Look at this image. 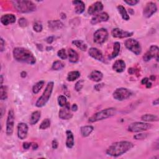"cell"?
I'll return each instance as SVG.
<instances>
[{
	"mask_svg": "<svg viewBox=\"0 0 159 159\" xmlns=\"http://www.w3.org/2000/svg\"><path fill=\"white\" fill-rule=\"evenodd\" d=\"M134 145L129 141H119L111 144L106 151L108 155L118 157L128 152L134 147Z\"/></svg>",
	"mask_w": 159,
	"mask_h": 159,
	"instance_id": "cell-1",
	"label": "cell"
},
{
	"mask_svg": "<svg viewBox=\"0 0 159 159\" xmlns=\"http://www.w3.org/2000/svg\"><path fill=\"white\" fill-rule=\"evenodd\" d=\"M14 59L19 62H23L30 65H34L36 62V58L29 50L23 47H16L13 52Z\"/></svg>",
	"mask_w": 159,
	"mask_h": 159,
	"instance_id": "cell-2",
	"label": "cell"
},
{
	"mask_svg": "<svg viewBox=\"0 0 159 159\" xmlns=\"http://www.w3.org/2000/svg\"><path fill=\"white\" fill-rule=\"evenodd\" d=\"M12 3L17 11L22 13H31L36 9V5L33 2L28 0H15Z\"/></svg>",
	"mask_w": 159,
	"mask_h": 159,
	"instance_id": "cell-3",
	"label": "cell"
},
{
	"mask_svg": "<svg viewBox=\"0 0 159 159\" xmlns=\"http://www.w3.org/2000/svg\"><path fill=\"white\" fill-rule=\"evenodd\" d=\"M116 109L114 108H109L103 110L98 113L94 114L88 119V122L90 123L98 122L106 119L110 118L116 115Z\"/></svg>",
	"mask_w": 159,
	"mask_h": 159,
	"instance_id": "cell-4",
	"label": "cell"
},
{
	"mask_svg": "<svg viewBox=\"0 0 159 159\" xmlns=\"http://www.w3.org/2000/svg\"><path fill=\"white\" fill-rule=\"evenodd\" d=\"M54 87V83L53 81H50L47 83L43 93H42L41 97L39 98V99L36 103V107L42 108L44 107V106L47 103V102L49 101V100L51 97Z\"/></svg>",
	"mask_w": 159,
	"mask_h": 159,
	"instance_id": "cell-5",
	"label": "cell"
},
{
	"mask_svg": "<svg viewBox=\"0 0 159 159\" xmlns=\"http://www.w3.org/2000/svg\"><path fill=\"white\" fill-rule=\"evenodd\" d=\"M125 47L136 56H139L142 52V47L139 42L134 39H128L124 42Z\"/></svg>",
	"mask_w": 159,
	"mask_h": 159,
	"instance_id": "cell-6",
	"label": "cell"
},
{
	"mask_svg": "<svg viewBox=\"0 0 159 159\" xmlns=\"http://www.w3.org/2000/svg\"><path fill=\"white\" fill-rule=\"evenodd\" d=\"M132 94L131 90L126 88H119L116 89L113 94V98L118 101H124L129 99Z\"/></svg>",
	"mask_w": 159,
	"mask_h": 159,
	"instance_id": "cell-7",
	"label": "cell"
},
{
	"mask_svg": "<svg viewBox=\"0 0 159 159\" xmlns=\"http://www.w3.org/2000/svg\"><path fill=\"white\" fill-rule=\"evenodd\" d=\"M151 128V125L149 123L143 122H135L131 124L128 130L131 132H141L147 131Z\"/></svg>",
	"mask_w": 159,
	"mask_h": 159,
	"instance_id": "cell-8",
	"label": "cell"
},
{
	"mask_svg": "<svg viewBox=\"0 0 159 159\" xmlns=\"http://www.w3.org/2000/svg\"><path fill=\"white\" fill-rule=\"evenodd\" d=\"M108 35H109L107 29L104 28L99 29L94 33V36H93L94 42L96 44L100 45L103 44L107 40L108 38Z\"/></svg>",
	"mask_w": 159,
	"mask_h": 159,
	"instance_id": "cell-9",
	"label": "cell"
},
{
	"mask_svg": "<svg viewBox=\"0 0 159 159\" xmlns=\"http://www.w3.org/2000/svg\"><path fill=\"white\" fill-rule=\"evenodd\" d=\"M15 122V114L13 110H10L8 112L6 120V132L8 135H11L14 131V126Z\"/></svg>",
	"mask_w": 159,
	"mask_h": 159,
	"instance_id": "cell-10",
	"label": "cell"
},
{
	"mask_svg": "<svg viewBox=\"0 0 159 159\" xmlns=\"http://www.w3.org/2000/svg\"><path fill=\"white\" fill-rule=\"evenodd\" d=\"M158 54H159V49L158 46H152L143 56V60L145 62H149L152 59L154 58L156 59L157 62H158Z\"/></svg>",
	"mask_w": 159,
	"mask_h": 159,
	"instance_id": "cell-11",
	"label": "cell"
},
{
	"mask_svg": "<svg viewBox=\"0 0 159 159\" xmlns=\"http://www.w3.org/2000/svg\"><path fill=\"white\" fill-rule=\"evenodd\" d=\"M157 7L156 4L154 2H149L146 4L144 9L143 15L146 18H149L157 12Z\"/></svg>",
	"mask_w": 159,
	"mask_h": 159,
	"instance_id": "cell-12",
	"label": "cell"
},
{
	"mask_svg": "<svg viewBox=\"0 0 159 159\" xmlns=\"http://www.w3.org/2000/svg\"><path fill=\"white\" fill-rule=\"evenodd\" d=\"M133 33L129 31H126L119 28H114L111 30V35L114 38H127L130 37L133 35Z\"/></svg>",
	"mask_w": 159,
	"mask_h": 159,
	"instance_id": "cell-13",
	"label": "cell"
},
{
	"mask_svg": "<svg viewBox=\"0 0 159 159\" xmlns=\"http://www.w3.org/2000/svg\"><path fill=\"white\" fill-rule=\"evenodd\" d=\"M28 126L24 122H20L17 125V137L21 140L25 139L28 133Z\"/></svg>",
	"mask_w": 159,
	"mask_h": 159,
	"instance_id": "cell-14",
	"label": "cell"
},
{
	"mask_svg": "<svg viewBox=\"0 0 159 159\" xmlns=\"http://www.w3.org/2000/svg\"><path fill=\"white\" fill-rule=\"evenodd\" d=\"M109 18L110 16L108 13L103 12L93 16L91 20V24L93 25H95L102 22H107V21H108Z\"/></svg>",
	"mask_w": 159,
	"mask_h": 159,
	"instance_id": "cell-15",
	"label": "cell"
},
{
	"mask_svg": "<svg viewBox=\"0 0 159 159\" xmlns=\"http://www.w3.org/2000/svg\"><path fill=\"white\" fill-rule=\"evenodd\" d=\"M88 54L90 57L100 62H104V57L101 50L96 47H91L88 50Z\"/></svg>",
	"mask_w": 159,
	"mask_h": 159,
	"instance_id": "cell-16",
	"label": "cell"
},
{
	"mask_svg": "<svg viewBox=\"0 0 159 159\" xmlns=\"http://www.w3.org/2000/svg\"><path fill=\"white\" fill-rule=\"evenodd\" d=\"M103 9V5L101 2H97L92 4L88 9V13L90 15L100 13Z\"/></svg>",
	"mask_w": 159,
	"mask_h": 159,
	"instance_id": "cell-17",
	"label": "cell"
},
{
	"mask_svg": "<svg viewBox=\"0 0 159 159\" xmlns=\"http://www.w3.org/2000/svg\"><path fill=\"white\" fill-rule=\"evenodd\" d=\"M16 16L13 14H4L1 17V23L4 26H8L16 22Z\"/></svg>",
	"mask_w": 159,
	"mask_h": 159,
	"instance_id": "cell-18",
	"label": "cell"
},
{
	"mask_svg": "<svg viewBox=\"0 0 159 159\" xmlns=\"http://www.w3.org/2000/svg\"><path fill=\"white\" fill-rule=\"evenodd\" d=\"M113 69L118 73H122L126 69V63L124 60L119 59L117 60L113 65Z\"/></svg>",
	"mask_w": 159,
	"mask_h": 159,
	"instance_id": "cell-19",
	"label": "cell"
},
{
	"mask_svg": "<svg viewBox=\"0 0 159 159\" xmlns=\"http://www.w3.org/2000/svg\"><path fill=\"white\" fill-rule=\"evenodd\" d=\"M88 78L93 81L99 82L102 80L103 78V74L98 70H93L89 75Z\"/></svg>",
	"mask_w": 159,
	"mask_h": 159,
	"instance_id": "cell-20",
	"label": "cell"
},
{
	"mask_svg": "<svg viewBox=\"0 0 159 159\" xmlns=\"http://www.w3.org/2000/svg\"><path fill=\"white\" fill-rule=\"evenodd\" d=\"M72 4L75 6V11L77 14H81L84 12V9H85V5L82 1H79V0H75L73 1Z\"/></svg>",
	"mask_w": 159,
	"mask_h": 159,
	"instance_id": "cell-21",
	"label": "cell"
},
{
	"mask_svg": "<svg viewBox=\"0 0 159 159\" xmlns=\"http://www.w3.org/2000/svg\"><path fill=\"white\" fill-rule=\"evenodd\" d=\"M59 117L63 120H68L73 117V114L70 112V110H67L66 108H62L59 111Z\"/></svg>",
	"mask_w": 159,
	"mask_h": 159,
	"instance_id": "cell-22",
	"label": "cell"
},
{
	"mask_svg": "<svg viewBox=\"0 0 159 159\" xmlns=\"http://www.w3.org/2000/svg\"><path fill=\"white\" fill-rule=\"evenodd\" d=\"M68 56L69 62L73 63H77L79 60V56L78 53L73 49H69L68 50Z\"/></svg>",
	"mask_w": 159,
	"mask_h": 159,
	"instance_id": "cell-23",
	"label": "cell"
},
{
	"mask_svg": "<svg viewBox=\"0 0 159 159\" xmlns=\"http://www.w3.org/2000/svg\"><path fill=\"white\" fill-rule=\"evenodd\" d=\"M49 27L52 30H59L63 27V24L60 20L50 21L48 22Z\"/></svg>",
	"mask_w": 159,
	"mask_h": 159,
	"instance_id": "cell-24",
	"label": "cell"
},
{
	"mask_svg": "<svg viewBox=\"0 0 159 159\" xmlns=\"http://www.w3.org/2000/svg\"><path fill=\"white\" fill-rule=\"evenodd\" d=\"M67 135V139H66V146L68 149H72L75 144L74 142V136L73 133L71 131H66Z\"/></svg>",
	"mask_w": 159,
	"mask_h": 159,
	"instance_id": "cell-25",
	"label": "cell"
},
{
	"mask_svg": "<svg viewBox=\"0 0 159 159\" xmlns=\"http://www.w3.org/2000/svg\"><path fill=\"white\" fill-rule=\"evenodd\" d=\"M40 117H41V112L40 111H36L33 112L32 113L30 118V120H29L30 124L31 125L36 124L39 122Z\"/></svg>",
	"mask_w": 159,
	"mask_h": 159,
	"instance_id": "cell-26",
	"label": "cell"
},
{
	"mask_svg": "<svg viewBox=\"0 0 159 159\" xmlns=\"http://www.w3.org/2000/svg\"><path fill=\"white\" fill-rule=\"evenodd\" d=\"M94 128L92 126H84L80 128V133L84 137L89 136L93 131Z\"/></svg>",
	"mask_w": 159,
	"mask_h": 159,
	"instance_id": "cell-27",
	"label": "cell"
},
{
	"mask_svg": "<svg viewBox=\"0 0 159 159\" xmlns=\"http://www.w3.org/2000/svg\"><path fill=\"white\" fill-rule=\"evenodd\" d=\"M141 120L144 122H155L158 121V117L152 114H146L141 116Z\"/></svg>",
	"mask_w": 159,
	"mask_h": 159,
	"instance_id": "cell-28",
	"label": "cell"
},
{
	"mask_svg": "<svg viewBox=\"0 0 159 159\" xmlns=\"http://www.w3.org/2000/svg\"><path fill=\"white\" fill-rule=\"evenodd\" d=\"M72 44L76 46L81 51H86L87 50V45L81 40H74L72 41Z\"/></svg>",
	"mask_w": 159,
	"mask_h": 159,
	"instance_id": "cell-29",
	"label": "cell"
},
{
	"mask_svg": "<svg viewBox=\"0 0 159 159\" xmlns=\"http://www.w3.org/2000/svg\"><path fill=\"white\" fill-rule=\"evenodd\" d=\"M120 50H121L120 42H114V46H113V51L110 56V59H114L117 57L119 54Z\"/></svg>",
	"mask_w": 159,
	"mask_h": 159,
	"instance_id": "cell-30",
	"label": "cell"
},
{
	"mask_svg": "<svg viewBox=\"0 0 159 159\" xmlns=\"http://www.w3.org/2000/svg\"><path fill=\"white\" fill-rule=\"evenodd\" d=\"M117 9L118 10V12L121 14L122 18L125 21H129L130 19V17L126 10L125 8L122 5H119L117 6Z\"/></svg>",
	"mask_w": 159,
	"mask_h": 159,
	"instance_id": "cell-31",
	"label": "cell"
},
{
	"mask_svg": "<svg viewBox=\"0 0 159 159\" xmlns=\"http://www.w3.org/2000/svg\"><path fill=\"white\" fill-rule=\"evenodd\" d=\"M80 77V73L78 71H72L70 72L67 77V80L69 81H73L78 78H79Z\"/></svg>",
	"mask_w": 159,
	"mask_h": 159,
	"instance_id": "cell-32",
	"label": "cell"
},
{
	"mask_svg": "<svg viewBox=\"0 0 159 159\" xmlns=\"http://www.w3.org/2000/svg\"><path fill=\"white\" fill-rule=\"evenodd\" d=\"M44 84H45V81L43 80H41V81L37 82L33 87V93L35 94L39 93V92L40 91V90L43 88Z\"/></svg>",
	"mask_w": 159,
	"mask_h": 159,
	"instance_id": "cell-33",
	"label": "cell"
},
{
	"mask_svg": "<svg viewBox=\"0 0 159 159\" xmlns=\"http://www.w3.org/2000/svg\"><path fill=\"white\" fill-rule=\"evenodd\" d=\"M64 67H65V64L62 61L56 60L53 63L52 66V69L53 70L59 71V70L63 69V68H64Z\"/></svg>",
	"mask_w": 159,
	"mask_h": 159,
	"instance_id": "cell-34",
	"label": "cell"
},
{
	"mask_svg": "<svg viewBox=\"0 0 159 159\" xmlns=\"http://www.w3.org/2000/svg\"><path fill=\"white\" fill-rule=\"evenodd\" d=\"M8 98V90L6 86L1 85L0 87V99L2 100H6Z\"/></svg>",
	"mask_w": 159,
	"mask_h": 159,
	"instance_id": "cell-35",
	"label": "cell"
},
{
	"mask_svg": "<svg viewBox=\"0 0 159 159\" xmlns=\"http://www.w3.org/2000/svg\"><path fill=\"white\" fill-rule=\"evenodd\" d=\"M50 124H51V121L49 119H48V118L45 119L42 121V122L40 123V124L39 126V129L41 130L47 129L50 126Z\"/></svg>",
	"mask_w": 159,
	"mask_h": 159,
	"instance_id": "cell-36",
	"label": "cell"
},
{
	"mask_svg": "<svg viewBox=\"0 0 159 159\" xmlns=\"http://www.w3.org/2000/svg\"><path fill=\"white\" fill-rule=\"evenodd\" d=\"M57 101L58 104L60 107H65L67 103V98L65 96H63V95H60V96H59Z\"/></svg>",
	"mask_w": 159,
	"mask_h": 159,
	"instance_id": "cell-37",
	"label": "cell"
},
{
	"mask_svg": "<svg viewBox=\"0 0 159 159\" xmlns=\"http://www.w3.org/2000/svg\"><path fill=\"white\" fill-rule=\"evenodd\" d=\"M57 56L62 60H65L68 57V55L65 49H62L57 52Z\"/></svg>",
	"mask_w": 159,
	"mask_h": 159,
	"instance_id": "cell-38",
	"label": "cell"
},
{
	"mask_svg": "<svg viewBox=\"0 0 159 159\" xmlns=\"http://www.w3.org/2000/svg\"><path fill=\"white\" fill-rule=\"evenodd\" d=\"M84 81L83 80H78L75 85V90L77 91H80L83 87L84 86Z\"/></svg>",
	"mask_w": 159,
	"mask_h": 159,
	"instance_id": "cell-39",
	"label": "cell"
},
{
	"mask_svg": "<svg viewBox=\"0 0 159 159\" xmlns=\"http://www.w3.org/2000/svg\"><path fill=\"white\" fill-rule=\"evenodd\" d=\"M148 136V134L139 133L134 135V139L135 140H144Z\"/></svg>",
	"mask_w": 159,
	"mask_h": 159,
	"instance_id": "cell-40",
	"label": "cell"
},
{
	"mask_svg": "<svg viewBox=\"0 0 159 159\" xmlns=\"http://www.w3.org/2000/svg\"><path fill=\"white\" fill-rule=\"evenodd\" d=\"M18 23H19V25L20 27H25L27 26V25H28V21L26 18L21 17L19 19Z\"/></svg>",
	"mask_w": 159,
	"mask_h": 159,
	"instance_id": "cell-41",
	"label": "cell"
},
{
	"mask_svg": "<svg viewBox=\"0 0 159 159\" xmlns=\"http://www.w3.org/2000/svg\"><path fill=\"white\" fill-rule=\"evenodd\" d=\"M33 29L34 31L37 32V33H40V32L42 30V26L41 24L36 23L33 26Z\"/></svg>",
	"mask_w": 159,
	"mask_h": 159,
	"instance_id": "cell-42",
	"label": "cell"
},
{
	"mask_svg": "<svg viewBox=\"0 0 159 159\" xmlns=\"http://www.w3.org/2000/svg\"><path fill=\"white\" fill-rule=\"evenodd\" d=\"M124 2L129 6H135L139 3V1L138 0H125Z\"/></svg>",
	"mask_w": 159,
	"mask_h": 159,
	"instance_id": "cell-43",
	"label": "cell"
},
{
	"mask_svg": "<svg viewBox=\"0 0 159 159\" xmlns=\"http://www.w3.org/2000/svg\"><path fill=\"white\" fill-rule=\"evenodd\" d=\"M104 86V83H100V84H97L94 87V88L95 90L97 91H100L101 90Z\"/></svg>",
	"mask_w": 159,
	"mask_h": 159,
	"instance_id": "cell-44",
	"label": "cell"
},
{
	"mask_svg": "<svg viewBox=\"0 0 159 159\" xmlns=\"http://www.w3.org/2000/svg\"><path fill=\"white\" fill-rule=\"evenodd\" d=\"M52 147L53 149H57L59 147V142L56 139H54L52 142Z\"/></svg>",
	"mask_w": 159,
	"mask_h": 159,
	"instance_id": "cell-45",
	"label": "cell"
},
{
	"mask_svg": "<svg viewBox=\"0 0 159 159\" xmlns=\"http://www.w3.org/2000/svg\"><path fill=\"white\" fill-rule=\"evenodd\" d=\"M0 41H1V46H0V49H1V52H2L5 50V42L4 41L2 37H1Z\"/></svg>",
	"mask_w": 159,
	"mask_h": 159,
	"instance_id": "cell-46",
	"label": "cell"
},
{
	"mask_svg": "<svg viewBox=\"0 0 159 159\" xmlns=\"http://www.w3.org/2000/svg\"><path fill=\"white\" fill-rule=\"evenodd\" d=\"M32 145V143L30 142H24L23 144V149H26V150H27L29 149V148L30 147V146Z\"/></svg>",
	"mask_w": 159,
	"mask_h": 159,
	"instance_id": "cell-47",
	"label": "cell"
},
{
	"mask_svg": "<svg viewBox=\"0 0 159 159\" xmlns=\"http://www.w3.org/2000/svg\"><path fill=\"white\" fill-rule=\"evenodd\" d=\"M54 37L53 36H50V37H48L47 39H46V42H47V43L49 44H52L53 42H54Z\"/></svg>",
	"mask_w": 159,
	"mask_h": 159,
	"instance_id": "cell-48",
	"label": "cell"
},
{
	"mask_svg": "<svg viewBox=\"0 0 159 159\" xmlns=\"http://www.w3.org/2000/svg\"><path fill=\"white\" fill-rule=\"evenodd\" d=\"M71 110H72V111H77L78 110V106L76 104H73L72 106Z\"/></svg>",
	"mask_w": 159,
	"mask_h": 159,
	"instance_id": "cell-49",
	"label": "cell"
},
{
	"mask_svg": "<svg viewBox=\"0 0 159 159\" xmlns=\"http://www.w3.org/2000/svg\"><path fill=\"white\" fill-rule=\"evenodd\" d=\"M149 81V78H147V77H145V78H144L142 81H141V83L142 84H146L147 83V82Z\"/></svg>",
	"mask_w": 159,
	"mask_h": 159,
	"instance_id": "cell-50",
	"label": "cell"
},
{
	"mask_svg": "<svg viewBox=\"0 0 159 159\" xmlns=\"http://www.w3.org/2000/svg\"><path fill=\"white\" fill-rule=\"evenodd\" d=\"M128 72L130 75H133V74H134L136 72V70L134 68H129Z\"/></svg>",
	"mask_w": 159,
	"mask_h": 159,
	"instance_id": "cell-51",
	"label": "cell"
},
{
	"mask_svg": "<svg viewBox=\"0 0 159 159\" xmlns=\"http://www.w3.org/2000/svg\"><path fill=\"white\" fill-rule=\"evenodd\" d=\"M32 147H33V150H37L39 147V145L37 143H32Z\"/></svg>",
	"mask_w": 159,
	"mask_h": 159,
	"instance_id": "cell-52",
	"label": "cell"
},
{
	"mask_svg": "<svg viewBox=\"0 0 159 159\" xmlns=\"http://www.w3.org/2000/svg\"><path fill=\"white\" fill-rule=\"evenodd\" d=\"M21 77L22 78H25L27 77V72L25 71H23L21 73Z\"/></svg>",
	"mask_w": 159,
	"mask_h": 159,
	"instance_id": "cell-53",
	"label": "cell"
},
{
	"mask_svg": "<svg viewBox=\"0 0 159 159\" xmlns=\"http://www.w3.org/2000/svg\"><path fill=\"white\" fill-rule=\"evenodd\" d=\"M152 84L151 82H150V81L147 82V83L145 84V85H146V88H151Z\"/></svg>",
	"mask_w": 159,
	"mask_h": 159,
	"instance_id": "cell-54",
	"label": "cell"
},
{
	"mask_svg": "<svg viewBox=\"0 0 159 159\" xmlns=\"http://www.w3.org/2000/svg\"><path fill=\"white\" fill-rule=\"evenodd\" d=\"M153 104L155 105V106H157L158 104V99L157 98L156 100H155L154 101H153Z\"/></svg>",
	"mask_w": 159,
	"mask_h": 159,
	"instance_id": "cell-55",
	"label": "cell"
},
{
	"mask_svg": "<svg viewBox=\"0 0 159 159\" xmlns=\"http://www.w3.org/2000/svg\"><path fill=\"white\" fill-rule=\"evenodd\" d=\"M65 107L67 110H70V103H68V102H67Z\"/></svg>",
	"mask_w": 159,
	"mask_h": 159,
	"instance_id": "cell-56",
	"label": "cell"
},
{
	"mask_svg": "<svg viewBox=\"0 0 159 159\" xmlns=\"http://www.w3.org/2000/svg\"><path fill=\"white\" fill-rule=\"evenodd\" d=\"M151 80H152V81H155V79H156V77H155V76H154V75H151V77H150V78H149Z\"/></svg>",
	"mask_w": 159,
	"mask_h": 159,
	"instance_id": "cell-57",
	"label": "cell"
},
{
	"mask_svg": "<svg viewBox=\"0 0 159 159\" xmlns=\"http://www.w3.org/2000/svg\"><path fill=\"white\" fill-rule=\"evenodd\" d=\"M0 79H1V85H3V75H1V77H0Z\"/></svg>",
	"mask_w": 159,
	"mask_h": 159,
	"instance_id": "cell-58",
	"label": "cell"
},
{
	"mask_svg": "<svg viewBox=\"0 0 159 159\" xmlns=\"http://www.w3.org/2000/svg\"><path fill=\"white\" fill-rule=\"evenodd\" d=\"M53 49V47H47V48H46V50H47V51H49V50H52Z\"/></svg>",
	"mask_w": 159,
	"mask_h": 159,
	"instance_id": "cell-59",
	"label": "cell"
},
{
	"mask_svg": "<svg viewBox=\"0 0 159 159\" xmlns=\"http://www.w3.org/2000/svg\"><path fill=\"white\" fill-rule=\"evenodd\" d=\"M129 12L131 13V14H134V11H133V9H129Z\"/></svg>",
	"mask_w": 159,
	"mask_h": 159,
	"instance_id": "cell-60",
	"label": "cell"
}]
</instances>
